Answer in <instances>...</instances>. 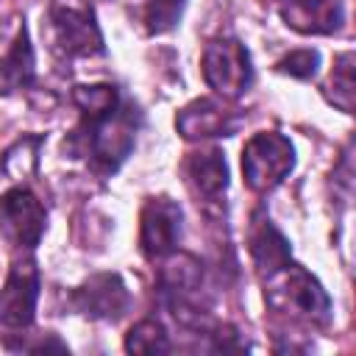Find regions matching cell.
Instances as JSON below:
<instances>
[{"mask_svg": "<svg viewBox=\"0 0 356 356\" xmlns=\"http://www.w3.org/2000/svg\"><path fill=\"white\" fill-rule=\"evenodd\" d=\"M264 300L273 312L286 314L292 320H303L312 325H325L331 320V298L320 286V281L303 270L300 264H284L273 275H267Z\"/></svg>", "mask_w": 356, "mask_h": 356, "instance_id": "cell-1", "label": "cell"}, {"mask_svg": "<svg viewBox=\"0 0 356 356\" xmlns=\"http://www.w3.org/2000/svg\"><path fill=\"white\" fill-rule=\"evenodd\" d=\"M134 108H117L111 117L97 120V122H83L70 139V147L78 156H86L95 170L100 172H114L125 156L134 147L136 136V122H134Z\"/></svg>", "mask_w": 356, "mask_h": 356, "instance_id": "cell-2", "label": "cell"}, {"mask_svg": "<svg viewBox=\"0 0 356 356\" xmlns=\"http://www.w3.org/2000/svg\"><path fill=\"white\" fill-rule=\"evenodd\" d=\"M248 250H250V259H253V264L261 275H273L275 270L289 264V256H292L286 236L275 228V222L264 211H256L253 220H250Z\"/></svg>", "mask_w": 356, "mask_h": 356, "instance_id": "cell-12", "label": "cell"}, {"mask_svg": "<svg viewBox=\"0 0 356 356\" xmlns=\"http://www.w3.org/2000/svg\"><path fill=\"white\" fill-rule=\"evenodd\" d=\"M39 300V270L33 259H17L0 289V325L28 328Z\"/></svg>", "mask_w": 356, "mask_h": 356, "instance_id": "cell-7", "label": "cell"}, {"mask_svg": "<svg viewBox=\"0 0 356 356\" xmlns=\"http://www.w3.org/2000/svg\"><path fill=\"white\" fill-rule=\"evenodd\" d=\"M295 167V147L278 131L253 134L242 147V175L253 192L275 189Z\"/></svg>", "mask_w": 356, "mask_h": 356, "instance_id": "cell-3", "label": "cell"}, {"mask_svg": "<svg viewBox=\"0 0 356 356\" xmlns=\"http://www.w3.org/2000/svg\"><path fill=\"white\" fill-rule=\"evenodd\" d=\"M242 122V114L231 108L225 100L200 97L184 106L175 117V128L184 139H214V136H231L236 134Z\"/></svg>", "mask_w": 356, "mask_h": 356, "instance_id": "cell-10", "label": "cell"}, {"mask_svg": "<svg viewBox=\"0 0 356 356\" xmlns=\"http://www.w3.org/2000/svg\"><path fill=\"white\" fill-rule=\"evenodd\" d=\"M72 100L81 108L83 122H97L111 117L120 108V95L111 83H89V86H75Z\"/></svg>", "mask_w": 356, "mask_h": 356, "instance_id": "cell-15", "label": "cell"}, {"mask_svg": "<svg viewBox=\"0 0 356 356\" xmlns=\"http://www.w3.org/2000/svg\"><path fill=\"white\" fill-rule=\"evenodd\" d=\"M278 3H289V0H278Z\"/></svg>", "mask_w": 356, "mask_h": 356, "instance_id": "cell-21", "label": "cell"}, {"mask_svg": "<svg viewBox=\"0 0 356 356\" xmlns=\"http://www.w3.org/2000/svg\"><path fill=\"white\" fill-rule=\"evenodd\" d=\"M184 175L186 184L192 189V195L197 197V203H220L225 197L228 189V164L222 150L217 147H206L197 153H189L184 161Z\"/></svg>", "mask_w": 356, "mask_h": 356, "instance_id": "cell-11", "label": "cell"}, {"mask_svg": "<svg viewBox=\"0 0 356 356\" xmlns=\"http://www.w3.org/2000/svg\"><path fill=\"white\" fill-rule=\"evenodd\" d=\"M284 22L300 33H334L345 22L342 0H289L281 11Z\"/></svg>", "mask_w": 356, "mask_h": 356, "instance_id": "cell-14", "label": "cell"}, {"mask_svg": "<svg viewBox=\"0 0 356 356\" xmlns=\"http://www.w3.org/2000/svg\"><path fill=\"white\" fill-rule=\"evenodd\" d=\"M47 22H50V42L64 58H86V56H100L106 50L103 33L89 8L53 6Z\"/></svg>", "mask_w": 356, "mask_h": 356, "instance_id": "cell-5", "label": "cell"}, {"mask_svg": "<svg viewBox=\"0 0 356 356\" xmlns=\"http://www.w3.org/2000/svg\"><path fill=\"white\" fill-rule=\"evenodd\" d=\"M181 206L172 197H147L139 214V248L147 259H164L181 239Z\"/></svg>", "mask_w": 356, "mask_h": 356, "instance_id": "cell-8", "label": "cell"}, {"mask_svg": "<svg viewBox=\"0 0 356 356\" xmlns=\"http://www.w3.org/2000/svg\"><path fill=\"white\" fill-rule=\"evenodd\" d=\"M317 67H320V53H317V50H312V47L292 50V53H286V56L275 64V70H278L281 75L300 78V81L312 78V75L317 72Z\"/></svg>", "mask_w": 356, "mask_h": 356, "instance_id": "cell-19", "label": "cell"}, {"mask_svg": "<svg viewBox=\"0 0 356 356\" xmlns=\"http://www.w3.org/2000/svg\"><path fill=\"white\" fill-rule=\"evenodd\" d=\"M72 303L92 320H120L131 306V295L120 273H95L72 292Z\"/></svg>", "mask_w": 356, "mask_h": 356, "instance_id": "cell-9", "label": "cell"}, {"mask_svg": "<svg viewBox=\"0 0 356 356\" xmlns=\"http://www.w3.org/2000/svg\"><path fill=\"white\" fill-rule=\"evenodd\" d=\"M44 206L28 186H14L0 197V234L8 245L33 250L44 234Z\"/></svg>", "mask_w": 356, "mask_h": 356, "instance_id": "cell-6", "label": "cell"}, {"mask_svg": "<svg viewBox=\"0 0 356 356\" xmlns=\"http://www.w3.org/2000/svg\"><path fill=\"white\" fill-rule=\"evenodd\" d=\"M125 350L128 353H167L172 350L170 337L164 331V325L159 320H139L136 325H131V331L125 334Z\"/></svg>", "mask_w": 356, "mask_h": 356, "instance_id": "cell-16", "label": "cell"}, {"mask_svg": "<svg viewBox=\"0 0 356 356\" xmlns=\"http://www.w3.org/2000/svg\"><path fill=\"white\" fill-rule=\"evenodd\" d=\"M33 81V47L25 22H17L11 39L0 47V95L19 92Z\"/></svg>", "mask_w": 356, "mask_h": 356, "instance_id": "cell-13", "label": "cell"}, {"mask_svg": "<svg viewBox=\"0 0 356 356\" xmlns=\"http://www.w3.org/2000/svg\"><path fill=\"white\" fill-rule=\"evenodd\" d=\"M206 83L222 97V100H236L239 95L248 92L253 81V67L250 56L242 42L236 39H214L203 50L200 61Z\"/></svg>", "mask_w": 356, "mask_h": 356, "instance_id": "cell-4", "label": "cell"}, {"mask_svg": "<svg viewBox=\"0 0 356 356\" xmlns=\"http://www.w3.org/2000/svg\"><path fill=\"white\" fill-rule=\"evenodd\" d=\"M39 145H42V139L39 136H25V139H19L8 153H6V161H3V167L8 170V167H14L17 161L22 164L19 167V175H28L33 167H36V156H39Z\"/></svg>", "mask_w": 356, "mask_h": 356, "instance_id": "cell-20", "label": "cell"}, {"mask_svg": "<svg viewBox=\"0 0 356 356\" xmlns=\"http://www.w3.org/2000/svg\"><path fill=\"white\" fill-rule=\"evenodd\" d=\"M186 0H147L142 8V22L150 33H164L175 28V22L184 14Z\"/></svg>", "mask_w": 356, "mask_h": 356, "instance_id": "cell-17", "label": "cell"}, {"mask_svg": "<svg viewBox=\"0 0 356 356\" xmlns=\"http://www.w3.org/2000/svg\"><path fill=\"white\" fill-rule=\"evenodd\" d=\"M328 86H334V106L350 114L353 111V53L350 50L337 58Z\"/></svg>", "mask_w": 356, "mask_h": 356, "instance_id": "cell-18", "label": "cell"}]
</instances>
